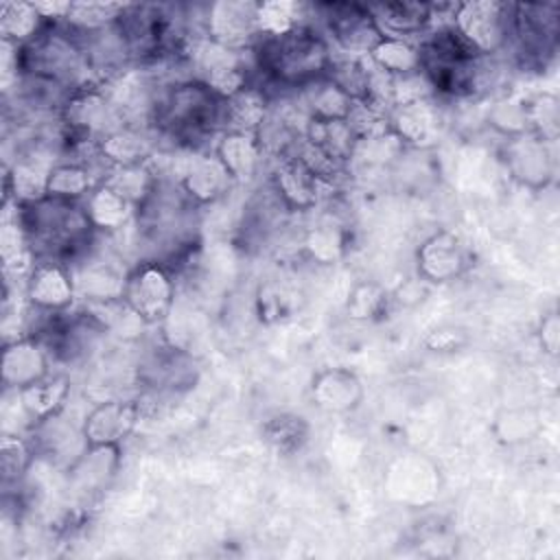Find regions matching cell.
I'll list each match as a JSON object with an SVG mask.
<instances>
[{"instance_id":"1","label":"cell","mask_w":560,"mask_h":560,"mask_svg":"<svg viewBox=\"0 0 560 560\" xmlns=\"http://www.w3.org/2000/svg\"><path fill=\"white\" fill-rule=\"evenodd\" d=\"M18 219L37 262L72 267L94 245L96 228L83 201L44 197L31 203H18Z\"/></svg>"},{"instance_id":"2","label":"cell","mask_w":560,"mask_h":560,"mask_svg":"<svg viewBox=\"0 0 560 560\" xmlns=\"http://www.w3.org/2000/svg\"><path fill=\"white\" fill-rule=\"evenodd\" d=\"M254 50L258 70L287 88H304L326 77L332 59L324 35L308 24L280 37H260Z\"/></svg>"},{"instance_id":"3","label":"cell","mask_w":560,"mask_h":560,"mask_svg":"<svg viewBox=\"0 0 560 560\" xmlns=\"http://www.w3.org/2000/svg\"><path fill=\"white\" fill-rule=\"evenodd\" d=\"M223 101L203 83L190 79L173 85L162 98H155L151 118L166 133L195 147L197 140L210 136L221 125Z\"/></svg>"},{"instance_id":"4","label":"cell","mask_w":560,"mask_h":560,"mask_svg":"<svg viewBox=\"0 0 560 560\" xmlns=\"http://www.w3.org/2000/svg\"><path fill=\"white\" fill-rule=\"evenodd\" d=\"M514 4L497 0L459 2L453 13V28L479 55L488 57L512 42Z\"/></svg>"},{"instance_id":"5","label":"cell","mask_w":560,"mask_h":560,"mask_svg":"<svg viewBox=\"0 0 560 560\" xmlns=\"http://www.w3.org/2000/svg\"><path fill=\"white\" fill-rule=\"evenodd\" d=\"M122 302L147 326L166 319L175 304V284L171 271L155 260H140L127 271Z\"/></svg>"},{"instance_id":"6","label":"cell","mask_w":560,"mask_h":560,"mask_svg":"<svg viewBox=\"0 0 560 560\" xmlns=\"http://www.w3.org/2000/svg\"><path fill=\"white\" fill-rule=\"evenodd\" d=\"M319 13L326 33L339 48L350 57H368L372 48L383 39L368 4L359 2H324L313 7Z\"/></svg>"},{"instance_id":"7","label":"cell","mask_w":560,"mask_h":560,"mask_svg":"<svg viewBox=\"0 0 560 560\" xmlns=\"http://www.w3.org/2000/svg\"><path fill=\"white\" fill-rule=\"evenodd\" d=\"M512 39L523 66L545 68L558 46V4H514Z\"/></svg>"},{"instance_id":"8","label":"cell","mask_w":560,"mask_h":560,"mask_svg":"<svg viewBox=\"0 0 560 560\" xmlns=\"http://www.w3.org/2000/svg\"><path fill=\"white\" fill-rule=\"evenodd\" d=\"M258 2L252 0H221L206 7L203 35L212 42L243 52L254 48L258 33Z\"/></svg>"},{"instance_id":"9","label":"cell","mask_w":560,"mask_h":560,"mask_svg":"<svg viewBox=\"0 0 560 560\" xmlns=\"http://www.w3.org/2000/svg\"><path fill=\"white\" fill-rule=\"evenodd\" d=\"M503 160L510 171V177L532 190L549 186L556 173L551 144L529 131L508 138L503 147Z\"/></svg>"},{"instance_id":"10","label":"cell","mask_w":560,"mask_h":560,"mask_svg":"<svg viewBox=\"0 0 560 560\" xmlns=\"http://www.w3.org/2000/svg\"><path fill=\"white\" fill-rule=\"evenodd\" d=\"M271 182L284 208L295 212H306L317 208L319 201L324 199V188L335 190V186L317 179L295 153L278 158Z\"/></svg>"},{"instance_id":"11","label":"cell","mask_w":560,"mask_h":560,"mask_svg":"<svg viewBox=\"0 0 560 560\" xmlns=\"http://www.w3.org/2000/svg\"><path fill=\"white\" fill-rule=\"evenodd\" d=\"M418 271L429 282H451L470 267L464 241L448 230H440L418 247Z\"/></svg>"},{"instance_id":"12","label":"cell","mask_w":560,"mask_h":560,"mask_svg":"<svg viewBox=\"0 0 560 560\" xmlns=\"http://www.w3.org/2000/svg\"><path fill=\"white\" fill-rule=\"evenodd\" d=\"M389 133L405 147H429L433 144L444 127L442 109L433 98L396 105L387 116Z\"/></svg>"},{"instance_id":"13","label":"cell","mask_w":560,"mask_h":560,"mask_svg":"<svg viewBox=\"0 0 560 560\" xmlns=\"http://www.w3.org/2000/svg\"><path fill=\"white\" fill-rule=\"evenodd\" d=\"M120 466V444H85L68 466V483L83 497L103 492Z\"/></svg>"},{"instance_id":"14","label":"cell","mask_w":560,"mask_h":560,"mask_svg":"<svg viewBox=\"0 0 560 560\" xmlns=\"http://www.w3.org/2000/svg\"><path fill=\"white\" fill-rule=\"evenodd\" d=\"M28 306L39 311H68L77 298L70 267L61 262H35L24 282Z\"/></svg>"},{"instance_id":"15","label":"cell","mask_w":560,"mask_h":560,"mask_svg":"<svg viewBox=\"0 0 560 560\" xmlns=\"http://www.w3.org/2000/svg\"><path fill=\"white\" fill-rule=\"evenodd\" d=\"M140 405L133 400H105L83 418L85 444H120L138 424Z\"/></svg>"},{"instance_id":"16","label":"cell","mask_w":560,"mask_h":560,"mask_svg":"<svg viewBox=\"0 0 560 560\" xmlns=\"http://www.w3.org/2000/svg\"><path fill=\"white\" fill-rule=\"evenodd\" d=\"M50 354L35 337H20L2 350V383L7 389H24L48 376Z\"/></svg>"},{"instance_id":"17","label":"cell","mask_w":560,"mask_h":560,"mask_svg":"<svg viewBox=\"0 0 560 560\" xmlns=\"http://www.w3.org/2000/svg\"><path fill=\"white\" fill-rule=\"evenodd\" d=\"M184 192L197 203H210L214 199H219L223 192H228L232 177L228 175V171L223 168V164L219 162V158L212 155H201V153H192L190 158H186V162L179 168V177L175 179Z\"/></svg>"},{"instance_id":"18","label":"cell","mask_w":560,"mask_h":560,"mask_svg":"<svg viewBox=\"0 0 560 560\" xmlns=\"http://www.w3.org/2000/svg\"><path fill=\"white\" fill-rule=\"evenodd\" d=\"M72 280L77 295L88 302H107L122 298V287L127 273L116 269L114 262H107L98 256H92L88 252L81 260H77L72 267Z\"/></svg>"},{"instance_id":"19","label":"cell","mask_w":560,"mask_h":560,"mask_svg":"<svg viewBox=\"0 0 560 560\" xmlns=\"http://www.w3.org/2000/svg\"><path fill=\"white\" fill-rule=\"evenodd\" d=\"M378 31L383 37L409 39L416 35H424L433 26V4L429 2H381L368 4Z\"/></svg>"},{"instance_id":"20","label":"cell","mask_w":560,"mask_h":560,"mask_svg":"<svg viewBox=\"0 0 560 560\" xmlns=\"http://www.w3.org/2000/svg\"><path fill=\"white\" fill-rule=\"evenodd\" d=\"M311 396L317 407L330 413H346L359 407L363 398L361 381L354 372L343 368L324 370L313 378Z\"/></svg>"},{"instance_id":"21","label":"cell","mask_w":560,"mask_h":560,"mask_svg":"<svg viewBox=\"0 0 560 560\" xmlns=\"http://www.w3.org/2000/svg\"><path fill=\"white\" fill-rule=\"evenodd\" d=\"M214 155L232 177V182H249L262 162V149L256 133L225 131L214 147Z\"/></svg>"},{"instance_id":"22","label":"cell","mask_w":560,"mask_h":560,"mask_svg":"<svg viewBox=\"0 0 560 560\" xmlns=\"http://www.w3.org/2000/svg\"><path fill=\"white\" fill-rule=\"evenodd\" d=\"M83 203L96 232H118L136 219V206L103 182L92 188Z\"/></svg>"},{"instance_id":"23","label":"cell","mask_w":560,"mask_h":560,"mask_svg":"<svg viewBox=\"0 0 560 560\" xmlns=\"http://www.w3.org/2000/svg\"><path fill=\"white\" fill-rule=\"evenodd\" d=\"M98 153L114 168L140 166V164H147L149 158L153 155V142L144 131L127 125L105 136L98 142Z\"/></svg>"},{"instance_id":"24","label":"cell","mask_w":560,"mask_h":560,"mask_svg":"<svg viewBox=\"0 0 560 560\" xmlns=\"http://www.w3.org/2000/svg\"><path fill=\"white\" fill-rule=\"evenodd\" d=\"M70 394V381L66 376H46L18 392L24 413L33 422H44L61 411Z\"/></svg>"},{"instance_id":"25","label":"cell","mask_w":560,"mask_h":560,"mask_svg":"<svg viewBox=\"0 0 560 560\" xmlns=\"http://www.w3.org/2000/svg\"><path fill=\"white\" fill-rule=\"evenodd\" d=\"M267 109V96L262 90L247 85L238 94L230 96L221 105V125L228 127V131H249L256 133Z\"/></svg>"},{"instance_id":"26","label":"cell","mask_w":560,"mask_h":560,"mask_svg":"<svg viewBox=\"0 0 560 560\" xmlns=\"http://www.w3.org/2000/svg\"><path fill=\"white\" fill-rule=\"evenodd\" d=\"M304 140L322 149L326 155L341 164H350V158L357 147V136L350 129L348 120H315L308 118L304 129Z\"/></svg>"},{"instance_id":"27","label":"cell","mask_w":560,"mask_h":560,"mask_svg":"<svg viewBox=\"0 0 560 560\" xmlns=\"http://www.w3.org/2000/svg\"><path fill=\"white\" fill-rule=\"evenodd\" d=\"M302 103L308 118L315 120H346L354 101L346 96L326 77L302 88Z\"/></svg>"},{"instance_id":"28","label":"cell","mask_w":560,"mask_h":560,"mask_svg":"<svg viewBox=\"0 0 560 560\" xmlns=\"http://www.w3.org/2000/svg\"><path fill=\"white\" fill-rule=\"evenodd\" d=\"M50 164L39 158H24L13 164L7 175V192L13 195L15 203H31L46 197Z\"/></svg>"},{"instance_id":"29","label":"cell","mask_w":560,"mask_h":560,"mask_svg":"<svg viewBox=\"0 0 560 560\" xmlns=\"http://www.w3.org/2000/svg\"><path fill=\"white\" fill-rule=\"evenodd\" d=\"M46 22L35 11L33 2H2L0 7V33L2 42L24 46L33 42Z\"/></svg>"},{"instance_id":"30","label":"cell","mask_w":560,"mask_h":560,"mask_svg":"<svg viewBox=\"0 0 560 560\" xmlns=\"http://www.w3.org/2000/svg\"><path fill=\"white\" fill-rule=\"evenodd\" d=\"M374 66L392 77H402L420 70L418 44L398 37H383L368 55Z\"/></svg>"},{"instance_id":"31","label":"cell","mask_w":560,"mask_h":560,"mask_svg":"<svg viewBox=\"0 0 560 560\" xmlns=\"http://www.w3.org/2000/svg\"><path fill=\"white\" fill-rule=\"evenodd\" d=\"M94 186H98V184L92 182V171L88 168V164H81V162L55 164L48 175L46 197L83 201L92 192Z\"/></svg>"},{"instance_id":"32","label":"cell","mask_w":560,"mask_h":560,"mask_svg":"<svg viewBox=\"0 0 560 560\" xmlns=\"http://www.w3.org/2000/svg\"><path fill=\"white\" fill-rule=\"evenodd\" d=\"M308 4L287 2V0H269L258 2V33L260 37H280L304 24Z\"/></svg>"},{"instance_id":"33","label":"cell","mask_w":560,"mask_h":560,"mask_svg":"<svg viewBox=\"0 0 560 560\" xmlns=\"http://www.w3.org/2000/svg\"><path fill=\"white\" fill-rule=\"evenodd\" d=\"M101 182L138 208L153 190L158 175H153V171L147 164L120 166V168H112Z\"/></svg>"},{"instance_id":"34","label":"cell","mask_w":560,"mask_h":560,"mask_svg":"<svg viewBox=\"0 0 560 560\" xmlns=\"http://www.w3.org/2000/svg\"><path fill=\"white\" fill-rule=\"evenodd\" d=\"M125 2H72L63 24L74 33H92L116 24Z\"/></svg>"},{"instance_id":"35","label":"cell","mask_w":560,"mask_h":560,"mask_svg":"<svg viewBox=\"0 0 560 560\" xmlns=\"http://www.w3.org/2000/svg\"><path fill=\"white\" fill-rule=\"evenodd\" d=\"M527 101V125L529 133L538 136L540 140L553 144L560 133V109H558V96L542 92Z\"/></svg>"},{"instance_id":"36","label":"cell","mask_w":560,"mask_h":560,"mask_svg":"<svg viewBox=\"0 0 560 560\" xmlns=\"http://www.w3.org/2000/svg\"><path fill=\"white\" fill-rule=\"evenodd\" d=\"M346 247V236L339 225L332 221H322L306 230L304 234V249L317 262H335Z\"/></svg>"},{"instance_id":"37","label":"cell","mask_w":560,"mask_h":560,"mask_svg":"<svg viewBox=\"0 0 560 560\" xmlns=\"http://www.w3.org/2000/svg\"><path fill=\"white\" fill-rule=\"evenodd\" d=\"M488 122L508 138L527 133V101L523 96H503L494 101L488 109Z\"/></svg>"},{"instance_id":"38","label":"cell","mask_w":560,"mask_h":560,"mask_svg":"<svg viewBox=\"0 0 560 560\" xmlns=\"http://www.w3.org/2000/svg\"><path fill=\"white\" fill-rule=\"evenodd\" d=\"M308 435V424L300 416H276L265 422L262 427V438L280 453H291L300 448L306 442Z\"/></svg>"},{"instance_id":"39","label":"cell","mask_w":560,"mask_h":560,"mask_svg":"<svg viewBox=\"0 0 560 560\" xmlns=\"http://www.w3.org/2000/svg\"><path fill=\"white\" fill-rule=\"evenodd\" d=\"M31 459H33V448L26 440H22L20 435H2L0 464H2L4 486L9 481H18L26 472Z\"/></svg>"},{"instance_id":"40","label":"cell","mask_w":560,"mask_h":560,"mask_svg":"<svg viewBox=\"0 0 560 560\" xmlns=\"http://www.w3.org/2000/svg\"><path fill=\"white\" fill-rule=\"evenodd\" d=\"M505 418L510 420L499 418V427H503L499 435L508 444L523 442L538 429V416L532 409H512L505 413Z\"/></svg>"},{"instance_id":"41","label":"cell","mask_w":560,"mask_h":560,"mask_svg":"<svg viewBox=\"0 0 560 560\" xmlns=\"http://www.w3.org/2000/svg\"><path fill=\"white\" fill-rule=\"evenodd\" d=\"M385 304V293L376 284H361L352 291L348 311L352 317H374Z\"/></svg>"},{"instance_id":"42","label":"cell","mask_w":560,"mask_h":560,"mask_svg":"<svg viewBox=\"0 0 560 560\" xmlns=\"http://www.w3.org/2000/svg\"><path fill=\"white\" fill-rule=\"evenodd\" d=\"M540 346L547 354L556 357L558 354V346H560V322L556 313H549L542 317L540 322Z\"/></svg>"},{"instance_id":"43","label":"cell","mask_w":560,"mask_h":560,"mask_svg":"<svg viewBox=\"0 0 560 560\" xmlns=\"http://www.w3.org/2000/svg\"><path fill=\"white\" fill-rule=\"evenodd\" d=\"M457 337H462L459 330L444 328V330H435V332L427 339V343H429L433 350L446 352V350H455V348L459 346V343H457Z\"/></svg>"}]
</instances>
